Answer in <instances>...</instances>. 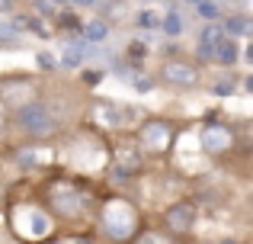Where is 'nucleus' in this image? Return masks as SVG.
<instances>
[{
    "mask_svg": "<svg viewBox=\"0 0 253 244\" xmlns=\"http://www.w3.org/2000/svg\"><path fill=\"white\" fill-rule=\"evenodd\" d=\"M196 219H199V209H196V202H189V199H176L167 212H164V225H167L173 235L192 232Z\"/></svg>",
    "mask_w": 253,
    "mask_h": 244,
    "instance_id": "obj_9",
    "label": "nucleus"
},
{
    "mask_svg": "<svg viewBox=\"0 0 253 244\" xmlns=\"http://www.w3.org/2000/svg\"><path fill=\"white\" fill-rule=\"evenodd\" d=\"M183 26H186V23H183V16H179V13H176V10H170V13H167V16H161V29H164V32H167V36H170V39H176V36H179V32H183Z\"/></svg>",
    "mask_w": 253,
    "mask_h": 244,
    "instance_id": "obj_18",
    "label": "nucleus"
},
{
    "mask_svg": "<svg viewBox=\"0 0 253 244\" xmlns=\"http://www.w3.org/2000/svg\"><path fill=\"white\" fill-rule=\"evenodd\" d=\"M144 170V154L138 145H119L112 151V174L116 177H138Z\"/></svg>",
    "mask_w": 253,
    "mask_h": 244,
    "instance_id": "obj_10",
    "label": "nucleus"
},
{
    "mask_svg": "<svg viewBox=\"0 0 253 244\" xmlns=\"http://www.w3.org/2000/svg\"><path fill=\"white\" fill-rule=\"evenodd\" d=\"M3 125H6V116H3V109H0V132H3Z\"/></svg>",
    "mask_w": 253,
    "mask_h": 244,
    "instance_id": "obj_27",
    "label": "nucleus"
},
{
    "mask_svg": "<svg viewBox=\"0 0 253 244\" xmlns=\"http://www.w3.org/2000/svg\"><path fill=\"white\" fill-rule=\"evenodd\" d=\"M36 10H39V13H51L55 6H51V0H39V3H36Z\"/></svg>",
    "mask_w": 253,
    "mask_h": 244,
    "instance_id": "obj_25",
    "label": "nucleus"
},
{
    "mask_svg": "<svg viewBox=\"0 0 253 244\" xmlns=\"http://www.w3.org/2000/svg\"><path fill=\"white\" fill-rule=\"evenodd\" d=\"M96 222H99V232L116 244H128L141 232V212H138L135 202L125 199V196H109V199L99 202Z\"/></svg>",
    "mask_w": 253,
    "mask_h": 244,
    "instance_id": "obj_1",
    "label": "nucleus"
},
{
    "mask_svg": "<svg viewBox=\"0 0 253 244\" xmlns=\"http://www.w3.org/2000/svg\"><path fill=\"white\" fill-rule=\"evenodd\" d=\"M199 81H202V74H199V68L192 61L167 58L161 64V84H167L173 90H192V87H199Z\"/></svg>",
    "mask_w": 253,
    "mask_h": 244,
    "instance_id": "obj_6",
    "label": "nucleus"
},
{
    "mask_svg": "<svg viewBox=\"0 0 253 244\" xmlns=\"http://www.w3.org/2000/svg\"><path fill=\"white\" fill-rule=\"evenodd\" d=\"M16 125L32 138H45V135L58 132V116L51 113V106H45L39 100H29L16 109Z\"/></svg>",
    "mask_w": 253,
    "mask_h": 244,
    "instance_id": "obj_4",
    "label": "nucleus"
},
{
    "mask_svg": "<svg viewBox=\"0 0 253 244\" xmlns=\"http://www.w3.org/2000/svg\"><path fill=\"white\" fill-rule=\"evenodd\" d=\"M19 26L16 23H6V19H0V45H13V42H19Z\"/></svg>",
    "mask_w": 253,
    "mask_h": 244,
    "instance_id": "obj_19",
    "label": "nucleus"
},
{
    "mask_svg": "<svg viewBox=\"0 0 253 244\" xmlns=\"http://www.w3.org/2000/svg\"><path fill=\"white\" fill-rule=\"evenodd\" d=\"M86 45H90V42H84V39H81V42H71L68 49H64V58H61L64 68H74V64H81V61H84Z\"/></svg>",
    "mask_w": 253,
    "mask_h": 244,
    "instance_id": "obj_17",
    "label": "nucleus"
},
{
    "mask_svg": "<svg viewBox=\"0 0 253 244\" xmlns=\"http://www.w3.org/2000/svg\"><path fill=\"white\" fill-rule=\"evenodd\" d=\"M90 190H86L84 180H74V177H55L48 183V206L55 215L61 219H81L84 209L90 206Z\"/></svg>",
    "mask_w": 253,
    "mask_h": 244,
    "instance_id": "obj_2",
    "label": "nucleus"
},
{
    "mask_svg": "<svg viewBox=\"0 0 253 244\" xmlns=\"http://www.w3.org/2000/svg\"><path fill=\"white\" fill-rule=\"evenodd\" d=\"M237 58H241V51H237V42H234V39H221V42H218V49L211 51V61L228 64V68H234Z\"/></svg>",
    "mask_w": 253,
    "mask_h": 244,
    "instance_id": "obj_14",
    "label": "nucleus"
},
{
    "mask_svg": "<svg viewBox=\"0 0 253 244\" xmlns=\"http://www.w3.org/2000/svg\"><path fill=\"white\" fill-rule=\"evenodd\" d=\"M186 3H199V0H186Z\"/></svg>",
    "mask_w": 253,
    "mask_h": 244,
    "instance_id": "obj_29",
    "label": "nucleus"
},
{
    "mask_svg": "<svg viewBox=\"0 0 253 244\" xmlns=\"http://www.w3.org/2000/svg\"><path fill=\"white\" fill-rule=\"evenodd\" d=\"M71 3H77V6H93L96 0H71Z\"/></svg>",
    "mask_w": 253,
    "mask_h": 244,
    "instance_id": "obj_26",
    "label": "nucleus"
},
{
    "mask_svg": "<svg viewBox=\"0 0 253 244\" xmlns=\"http://www.w3.org/2000/svg\"><path fill=\"white\" fill-rule=\"evenodd\" d=\"M39 64H42V68H55V58H51L48 51H42V55H39Z\"/></svg>",
    "mask_w": 253,
    "mask_h": 244,
    "instance_id": "obj_24",
    "label": "nucleus"
},
{
    "mask_svg": "<svg viewBox=\"0 0 253 244\" xmlns=\"http://www.w3.org/2000/svg\"><path fill=\"white\" fill-rule=\"evenodd\" d=\"M135 87L138 90H151L154 87V77H135Z\"/></svg>",
    "mask_w": 253,
    "mask_h": 244,
    "instance_id": "obj_23",
    "label": "nucleus"
},
{
    "mask_svg": "<svg viewBox=\"0 0 253 244\" xmlns=\"http://www.w3.org/2000/svg\"><path fill=\"white\" fill-rule=\"evenodd\" d=\"M106 36H109V23L106 19H90L84 26V42H103Z\"/></svg>",
    "mask_w": 253,
    "mask_h": 244,
    "instance_id": "obj_16",
    "label": "nucleus"
},
{
    "mask_svg": "<svg viewBox=\"0 0 253 244\" xmlns=\"http://www.w3.org/2000/svg\"><path fill=\"white\" fill-rule=\"evenodd\" d=\"M55 228V219H51L45 209L32 206V202H23V206L13 209V232L19 235L23 241H45Z\"/></svg>",
    "mask_w": 253,
    "mask_h": 244,
    "instance_id": "obj_3",
    "label": "nucleus"
},
{
    "mask_svg": "<svg viewBox=\"0 0 253 244\" xmlns=\"http://www.w3.org/2000/svg\"><path fill=\"white\" fill-rule=\"evenodd\" d=\"M135 23L141 26V29H161V13L157 10H141L135 16Z\"/></svg>",
    "mask_w": 253,
    "mask_h": 244,
    "instance_id": "obj_20",
    "label": "nucleus"
},
{
    "mask_svg": "<svg viewBox=\"0 0 253 244\" xmlns=\"http://www.w3.org/2000/svg\"><path fill=\"white\" fill-rule=\"evenodd\" d=\"M0 97H3L10 106H23V103H29L32 97H36V84L32 81H23V77H16V81H0Z\"/></svg>",
    "mask_w": 253,
    "mask_h": 244,
    "instance_id": "obj_12",
    "label": "nucleus"
},
{
    "mask_svg": "<svg viewBox=\"0 0 253 244\" xmlns=\"http://www.w3.org/2000/svg\"><path fill=\"white\" fill-rule=\"evenodd\" d=\"M196 10H199V16L209 19V23H215V19H218V3H215V0H199Z\"/></svg>",
    "mask_w": 253,
    "mask_h": 244,
    "instance_id": "obj_22",
    "label": "nucleus"
},
{
    "mask_svg": "<svg viewBox=\"0 0 253 244\" xmlns=\"http://www.w3.org/2000/svg\"><path fill=\"white\" fill-rule=\"evenodd\" d=\"M51 161H55V148L51 145L32 142V145H19L16 148V164L23 170H45Z\"/></svg>",
    "mask_w": 253,
    "mask_h": 244,
    "instance_id": "obj_11",
    "label": "nucleus"
},
{
    "mask_svg": "<svg viewBox=\"0 0 253 244\" xmlns=\"http://www.w3.org/2000/svg\"><path fill=\"white\" fill-rule=\"evenodd\" d=\"M128 244H170L167 238H164L161 232H138L135 238H131Z\"/></svg>",
    "mask_w": 253,
    "mask_h": 244,
    "instance_id": "obj_21",
    "label": "nucleus"
},
{
    "mask_svg": "<svg viewBox=\"0 0 253 244\" xmlns=\"http://www.w3.org/2000/svg\"><path fill=\"white\" fill-rule=\"evenodd\" d=\"M221 29H224V36H247V32H250V19L247 16H244V13H237V16H228V19H224V23H221Z\"/></svg>",
    "mask_w": 253,
    "mask_h": 244,
    "instance_id": "obj_15",
    "label": "nucleus"
},
{
    "mask_svg": "<svg viewBox=\"0 0 253 244\" xmlns=\"http://www.w3.org/2000/svg\"><path fill=\"white\" fill-rule=\"evenodd\" d=\"M135 138H138L141 154H167L173 138H176V129H173L167 119H144L138 125Z\"/></svg>",
    "mask_w": 253,
    "mask_h": 244,
    "instance_id": "obj_5",
    "label": "nucleus"
},
{
    "mask_svg": "<svg viewBox=\"0 0 253 244\" xmlns=\"http://www.w3.org/2000/svg\"><path fill=\"white\" fill-rule=\"evenodd\" d=\"M51 3H68V0H51Z\"/></svg>",
    "mask_w": 253,
    "mask_h": 244,
    "instance_id": "obj_28",
    "label": "nucleus"
},
{
    "mask_svg": "<svg viewBox=\"0 0 253 244\" xmlns=\"http://www.w3.org/2000/svg\"><path fill=\"white\" fill-rule=\"evenodd\" d=\"M221 39H228V36H224V29H221V23H205L202 32H199L196 55L202 58V61H211V51L218 49V42H221Z\"/></svg>",
    "mask_w": 253,
    "mask_h": 244,
    "instance_id": "obj_13",
    "label": "nucleus"
},
{
    "mask_svg": "<svg viewBox=\"0 0 253 244\" xmlns=\"http://www.w3.org/2000/svg\"><path fill=\"white\" fill-rule=\"evenodd\" d=\"M199 148L211 157L228 154V151L234 148V129L224 125V122H205L202 129H199Z\"/></svg>",
    "mask_w": 253,
    "mask_h": 244,
    "instance_id": "obj_7",
    "label": "nucleus"
},
{
    "mask_svg": "<svg viewBox=\"0 0 253 244\" xmlns=\"http://www.w3.org/2000/svg\"><path fill=\"white\" fill-rule=\"evenodd\" d=\"M131 119V109L119 106V103H109V100H96L90 106V122L99 125V129H125Z\"/></svg>",
    "mask_w": 253,
    "mask_h": 244,
    "instance_id": "obj_8",
    "label": "nucleus"
}]
</instances>
